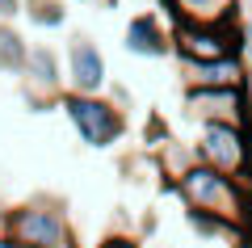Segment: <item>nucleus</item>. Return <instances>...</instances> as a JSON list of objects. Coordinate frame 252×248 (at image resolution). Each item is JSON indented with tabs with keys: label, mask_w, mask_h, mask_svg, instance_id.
<instances>
[{
	"label": "nucleus",
	"mask_w": 252,
	"mask_h": 248,
	"mask_svg": "<svg viewBox=\"0 0 252 248\" xmlns=\"http://www.w3.org/2000/svg\"><path fill=\"white\" fill-rule=\"evenodd\" d=\"M172 194L185 206H193V211H210V214H219V219H227L231 227L252 231V185L240 181V177H227V173L193 160V164L177 177Z\"/></svg>",
	"instance_id": "obj_1"
},
{
	"label": "nucleus",
	"mask_w": 252,
	"mask_h": 248,
	"mask_svg": "<svg viewBox=\"0 0 252 248\" xmlns=\"http://www.w3.org/2000/svg\"><path fill=\"white\" fill-rule=\"evenodd\" d=\"M72 223L59 198H30L9 206V231L0 236V248H72Z\"/></svg>",
	"instance_id": "obj_2"
},
{
	"label": "nucleus",
	"mask_w": 252,
	"mask_h": 248,
	"mask_svg": "<svg viewBox=\"0 0 252 248\" xmlns=\"http://www.w3.org/2000/svg\"><path fill=\"white\" fill-rule=\"evenodd\" d=\"M59 109L67 114V122L76 126L80 143H84V147H93V151L114 147V143H122V135H126L122 106H114L105 93L93 97V93H72V89H67L59 97Z\"/></svg>",
	"instance_id": "obj_3"
},
{
	"label": "nucleus",
	"mask_w": 252,
	"mask_h": 248,
	"mask_svg": "<svg viewBox=\"0 0 252 248\" xmlns=\"http://www.w3.org/2000/svg\"><path fill=\"white\" fill-rule=\"evenodd\" d=\"M202 164L227 173V177L252 181V126H198V139H193Z\"/></svg>",
	"instance_id": "obj_4"
},
{
	"label": "nucleus",
	"mask_w": 252,
	"mask_h": 248,
	"mask_svg": "<svg viewBox=\"0 0 252 248\" xmlns=\"http://www.w3.org/2000/svg\"><path fill=\"white\" fill-rule=\"evenodd\" d=\"M172 55L177 63L185 59H223V55H244L240 21L223 26H193V21H172Z\"/></svg>",
	"instance_id": "obj_5"
},
{
	"label": "nucleus",
	"mask_w": 252,
	"mask_h": 248,
	"mask_svg": "<svg viewBox=\"0 0 252 248\" xmlns=\"http://www.w3.org/2000/svg\"><path fill=\"white\" fill-rule=\"evenodd\" d=\"M185 114L198 126H252V93L235 89H185Z\"/></svg>",
	"instance_id": "obj_6"
},
{
	"label": "nucleus",
	"mask_w": 252,
	"mask_h": 248,
	"mask_svg": "<svg viewBox=\"0 0 252 248\" xmlns=\"http://www.w3.org/2000/svg\"><path fill=\"white\" fill-rule=\"evenodd\" d=\"M21 89H26V101H30V109H51V106H59V97H63V63H59V55L51 51V46H30V55H26V68H21Z\"/></svg>",
	"instance_id": "obj_7"
},
{
	"label": "nucleus",
	"mask_w": 252,
	"mask_h": 248,
	"mask_svg": "<svg viewBox=\"0 0 252 248\" xmlns=\"http://www.w3.org/2000/svg\"><path fill=\"white\" fill-rule=\"evenodd\" d=\"M109 71H105V55L89 34H72L67 42V89L72 93H105Z\"/></svg>",
	"instance_id": "obj_8"
},
{
	"label": "nucleus",
	"mask_w": 252,
	"mask_h": 248,
	"mask_svg": "<svg viewBox=\"0 0 252 248\" xmlns=\"http://www.w3.org/2000/svg\"><path fill=\"white\" fill-rule=\"evenodd\" d=\"M248 59L244 55H223V59H185L181 63V84L185 89H235L248 84Z\"/></svg>",
	"instance_id": "obj_9"
},
{
	"label": "nucleus",
	"mask_w": 252,
	"mask_h": 248,
	"mask_svg": "<svg viewBox=\"0 0 252 248\" xmlns=\"http://www.w3.org/2000/svg\"><path fill=\"white\" fill-rule=\"evenodd\" d=\"M122 46L139 59H164L172 55V30H164L160 13H135V17L126 21V34H122Z\"/></svg>",
	"instance_id": "obj_10"
},
{
	"label": "nucleus",
	"mask_w": 252,
	"mask_h": 248,
	"mask_svg": "<svg viewBox=\"0 0 252 248\" xmlns=\"http://www.w3.org/2000/svg\"><path fill=\"white\" fill-rule=\"evenodd\" d=\"M244 0H164L172 21H193V26H223V21H240Z\"/></svg>",
	"instance_id": "obj_11"
},
{
	"label": "nucleus",
	"mask_w": 252,
	"mask_h": 248,
	"mask_svg": "<svg viewBox=\"0 0 252 248\" xmlns=\"http://www.w3.org/2000/svg\"><path fill=\"white\" fill-rule=\"evenodd\" d=\"M26 55H30V42L13 30V21H0V71L9 76H21L26 68Z\"/></svg>",
	"instance_id": "obj_12"
},
{
	"label": "nucleus",
	"mask_w": 252,
	"mask_h": 248,
	"mask_svg": "<svg viewBox=\"0 0 252 248\" xmlns=\"http://www.w3.org/2000/svg\"><path fill=\"white\" fill-rule=\"evenodd\" d=\"M21 13L42 30H63V21H67L63 0H21Z\"/></svg>",
	"instance_id": "obj_13"
},
{
	"label": "nucleus",
	"mask_w": 252,
	"mask_h": 248,
	"mask_svg": "<svg viewBox=\"0 0 252 248\" xmlns=\"http://www.w3.org/2000/svg\"><path fill=\"white\" fill-rule=\"evenodd\" d=\"M97 248H139V240L135 236H105Z\"/></svg>",
	"instance_id": "obj_14"
},
{
	"label": "nucleus",
	"mask_w": 252,
	"mask_h": 248,
	"mask_svg": "<svg viewBox=\"0 0 252 248\" xmlns=\"http://www.w3.org/2000/svg\"><path fill=\"white\" fill-rule=\"evenodd\" d=\"M240 34H244V59H248V68H252V17L240 26Z\"/></svg>",
	"instance_id": "obj_15"
},
{
	"label": "nucleus",
	"mask_w": 252,
	"mask_h": 248,
	"mask_svg": "<svg viewBox=\"0 0 252 248\" xmlns=\"http://www.w3.org/2000/svg\"><path fill=\"white\" fill-rule=\"evenodd\" d=\"M21 13V0H0V21H13Z\"/></svg>",
	"instance_id": "obj_16"
},
{
	"label": "nucleus",
	"mask_w": 252,
	"mask_h": 248,
	"mask_svg": "<svg viewBox=\"0 0 252 248\" xmlns=\"http://www.w3.org/2000/svg\"><path fill=\"white\" fill-rule=\"evenodd\" d=\"M9 231V206H0V236Z\"/></svg>",
	"instance_id": "obj_17"
},
{
	"label": "nucleus",
	"mask_w": 252,
	"mask_h": 248,
	"mask_svg": "<svg viewBox=\"0 0 252 248\" xmlns=\"http://www.w3.org/2000/svg\"><path fill=\"white\" fill-rule=\"evenodd\" d=\"M231 248H252V231H248V236H244V240H235Z\"/></svg>",
	"instance_id": "obj_18"
},
{
	"label": "nucleus",
	"mask_w": 252,
	"mask_h": 248,
	"mask_svg": "<svg viewBox=\"0 0 252 248\" xmlns=\"http://www.w3.org/2000/svg\"><path fill=\"white\" fill-rule=\"evenodd\" d=\"M105 4H109V9H114V4H118V0H105Z\"/></svg>",
	"instance_id": "obj_19"
},
{
	"label": "nucleus",
	"mask_w": 252,
	"mask_h": 248,
	"mask_svg": "<svg viewBox=\"0 0 252 248\" xmlns=\"http://www.w3.org/2000/svg\"><path fill=\"white\" fill-rule=\"evenodd\" d=\"M248 4H252V0H248Z\"/></svg>",
	"instance_id": "obj_20"
}]
</instances>
